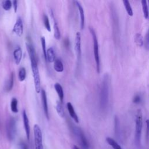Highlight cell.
<instances>
[{"instance_id":"1","label":"cell","mask_w":149,"mask_h":149,"mask_svg":"<svg viewBox=\"0 0 149 149\" xmlns=\"http://www.w3.org/2000/svg\"><path fill=\"white\" fill-rule=\"evenodd\" d=\"M26 48L27 52L29 53V58L30 59L31 71L33 73L34 87L37 93H40L41 91V82H40V72L38 67L37 57L36 52V50L31 42H26Z\"/></svg>"},{"instance_id":"2","label":"cell","mask_w":149,"mask_h":149,"mask_svg":"<svg viewBox=\"0 0 149 149\" xmlns=\"http://www.w3.org/2000/svg\"><path fill=\"white\" fill-rule=\"evenodd\" d=\"M109 78L108 74H105L102 81L100 91V107L105 109L107 107L109 99Z\"/></svg>"},{"instance_id":"3","label":"cell","mask_w":149,"mask_h":149,"mask_svg":"<svg viewBox=\"0 0 149 149\" xmlns=\"http://www.w3.org/2000/svg\"><path fill=\"white\" fill-rule=\"evenodd\" d=\"M90 32L91 34L92 38H93V48H94V59L96 65V70L97 72L99 73L100 72V54H99V48H98V40L97 38L96 33L95 32L94 29L90 27H89Z\"/></svg>"},{"instance_id":"4","label":"cell","mask_w":149,"mask_h":149,"mask_svg":"<svg viewBox=\"0 0 149 149\" xmlns=\"http://www.w3.org/2000/svg\"><path fill=\"white\" fill-rule=\"evenodd\" d=\"M143 128V115L140 109L136 111V129H135V139L137 143L140 142L141 132Z\"/></svg>"},{"instance_id":"5","label":"cell","mask_w":149,"mask_h":149,"mask_svg":"<svg viewBox=\"0 0 149 149\" xmlns=\"http://www.w3.org/2000/svg\"><path fill=\"white\" fill-rule=\"evenodd\" d=\"M35 149H44L42 144V136L40 126L35 124L33 127Z\"/></svg>"},{"instance_id":"6","label":"cell","mask_w":149,"mask_h":149,"mask_svg":"<svg viewBox=\"0 0 149 149\" xmlns=\"http://www.w3.org/2000/svg\"><path fill=\"white\" fill-rule=\"evenodd\" d=\"M16 132V120L13 118H11L7 125V134L9 140H12L15 136Z\"/></svg>"},{"instance_id":"7","label":"cell","mask_w":149,"mask_h":149,"mask_svg":"<svg viewBox=\"0 0 149 149\" xmlns=\"http://www.w3.org/2000/svg\"><path fill=\"white\" fill-rule=\"evenodd\" d=\"M74 51L77 56V59L79 61L81 58V34L79 31H77L76 34V37L74 40Z\"/></svg>"},{"instance_id":"8","label":"cell","mask_w":149,"mask_h":149,"mask_svg":"<svg viewBox=\"0 0 149 149\" xmlns=\"http://www.w3.org/2000/svg\"><path fill=\"white\" fill-rule=\"evenodd\" d=\"M13 32L15 33L17 36L20 37L22 36L23 33V24L22 18L18 17L13 28Z\"/></svg>"},{"instance_id":"9","label":"cell","mask_w":149,"mask_h":149,"mask_svg":"<svg viewBox=\"0 0 149 149\" xmlns=\"http://www.w3.org/2000/svg\"><path fill=\"white\" fill-rule=\"evenodd\" d=\"M22 116H23V125H24V127L26 132V137H27V139L29 140L30 134V127L29 124V120L25 110L23 111Z\"/></svg>"},{"instance_id":"10","label":"cell","mask_w":149,"mask_h":149,"mask_svg":"<svg viewBox=\"0 0 149 149\" xmlns=\"http://www.w3.org/2000/svg\"><path fill=\"white\" fill-rule=\"evenodd\" d=\"M41 101L43 107L44 112L45 113V115L46 118L49 119V112H48V102H47V97L46 92L44 90L42 89L41 90Z\"/></svg>"},{"instance_id":"11","label":"cell","mask_w":149,"mask_h":149,"mask_svg":"<svg viewBox=\"0 0 149 149\" xmlns=\"http://www.w3.org/2000/svg\"><path fill=\"white\" fill-rule=\"evenodd\" d=\"M76 132L77 134V136H79V139H80V144L83 147V149H88V141L85 136V135L84 134L83 132L79 128H77L76 130Z\"/></svg>"},{"instance_id":"12","label":"cell","mask_w":149,"mask_h":149,"mask_svg":"<svg viewBox=\"0 0 149 149\" xmlns=\"http://www.w3.org/2000/svg\"><path fill=\"white\" fill-rule=\"evenodd\" d=\"M74 2L76 3V6L78 9L79 12L80 17V28L82 30V29H83V28L84 27V22H85V17H84V10H83V8L82 6L81 5V4L79 2L75 1Z\"/></svg>"},{"instance_id":"13","label":"cell","mask_w":149,"mask_h":149,"mask_svg":"<svg viewBox=\"0 0 149 149\" xmlns=\"http://www.w3.org/2000/svg\"><path fill=\"white\" fill-rule=\"evenodd\" d=\"M51 15L52 16V17L53 18L54 20V38L56 40H59L61 38V33H60V30L58 27V25L56 22V20L55 19L54 13L52 10H51Z\"/></svg>"},{"instance_id":"14","label":"cell","mask_w":149,"mask_h":149,"mask_svg":"<svg viewBox=\"0 0 149 149\" xmlns=\"http://www.w3.org/2000/svg\"><path fill=\"white\" fill-rule=\"evenodd\" d=\"M67 105V108H68V112H69V113L70 115V116H71V118L74 120V121L78 123H79V118L73 108V107L72 105V104H71V102H68L66 104Z\"/></svg>"},{"instance_id":"15","label":"cell","mask_w":149,"mask_h":149,"mask_svg":"<svg viewBox=\"0 0 149 149\" xmlns=\"http://www.w3.org/2000/svg\"><path fill=\"white\" fill-rule=\"evenodd\" d=\"M13 58L16 65H19L21 61L22 58V50L20 47H17L16 49L14 50L13 53Z\"/></svg>"},{"instance_id":"16","label":"cell","mask_w":149,"mask_h":149,"mask_svg":"<svg viewBox=\"0 0 149 149\" xmlns=\"http://www.w3.org/2000/svg\"><path fill=\"white\" fill-rule=\"evenodd\" d=\"M54 88L57 93V94L59 98L60 102L62 103L64 98V93L62 86L59 83H55L54 84Z\"/></svg>"},{"instance_id":"17","label":"cell","mask_w":149,"mask_h":149,"mask_svg":"<svg viewBox=\"0 0 149 149\" xmlns=\"http://www.w3.org/2000/svg\"><path fill=\"white\" fill-rule=\"evenodd\" d=\"M55 59V53L54 48H48L47 50V61L48 62H53Z\"/></svg>"},{"instance_id":"18","label":"cell","mask_w":149,"mask_h":149,"mask_svg":"<svg viewBox=\"0 0 149 149\" xmlns=\"http://www.w3.org/2000/svg\"><path fill=\"white\" fill-rule=\"evenodd\" d=\"M54 70L57 72H62L63 71V65L59 59H55L54 64Z\"/></svg>"},{"instance_id":"19","label":"cell","mask_w":149,"mask_h":149,"mask_svg":"<svg viewBox=\"0 0 149 149\" xmlns=\"http://www.w3.org/2000/svg\"><path fill=\"white\" fill-rule=\"evenodd\" d=\"M134 42L136 44V45L140 47H141L143 46L144 44V38L143 36L140 33H136L134 37Z\"/></svg>"},{"instance_id":"20","label":"cell","mask_w":149,"mask_h":149,"mask_svg":"<svg viewBox=\"0 0 149 149\" xmlns=\"http://www.w3.org/2000/svg\"><path fill=\"white\" fill-rule=\"evenodd\" d=\"M13 84H14V73L12 72L10 75L9 79L7 82V84L6 85L5 89L6 91H10L12 89Z\"/></svg>"},{"instance_id":"21","label":"cell","mask_w":149,"mask_h":149,"mask_svg":"<svg viewBox=\"0 0 149 149\" xmlns=\"http://www.w3.org/2000/svg\"><path fill=\"white\" fill-rule=\"evenodd\" d=\"M106 141L109 145H110L113 148V149H122L114 139L109 137H107L106 138Z\"/></svg>"},{"instance_id":"22","label":"cell","mask_w":149,"mask_h":149,"mask_svg":"<svg viewBox=\"0 0 149 149\" xmlns=\"http://www.w3.org/2000/svg\"><path fill=\"white\" fill-rule=\"evenodd\" d=\"M55 108L59 116H61V118H63L65 116V111L62 104L60 101H57Z\"/></svg>"},{"instance_id":"23","label":"cell","mask_w":149,"mask_h":149,"mask_svg":"<svg viewBox=\"0 0 149 149\" xmlns=\"http://www.w3.org/2000/svg\"><path fill=\"white\" fill-rule=\"evenodd\" d=\"M123 5L125 6V8L127 14L129 16H132L133 15V12L132 8L130 5V3L129 1H127V0H123Z\"/></svg>"},{"instance_id":"24","label":"cell","mask_w":149,"mask_h":149,"mask_svg":"<svg viewBox=\"0 0 149 149\" xmlns=\"http://www.w3.org/2000/svg\"><path fill=\"white\" fill-rule=\"evenodd\" d=\"M142 5V9L143 12V15L145 19H147L148 17V5L147 2L146 0H142L141 1Z\"/></svg>"},{"instance_id":"25","label":"cell","mask_w":149,"mask_h":149,"mask_svg":"<svg viewBox=\"0 0 149 149\" xmlns=\"http://www.w3.org/2000/svg\"><path fill=\"white\" fill-rule=\"evenodd\" d=\"M17 100L16 98H13L10 102V109L12 112L13 113L18 112V108H17Z\"/></svg>"},{"instance_id":"26","label":"cell","mask_w":149,"mask_h":149,"mask_svg":"<svg viewBox=\"0 0 149 149\" xmlns=\"http://www.w3.org/2000/svg\"><path fill=\"white\" fill-rule=\"evenodd\" d=\"M26 77V71L24 67H22L18 73V79L20 81H23Z\"/></svg>"},{"instance_id":"27","label":"cell","mask_w":149,"mask_h":149,"mask_svg":"<svg viewBox=\"0 0 149 149\" xmlns=\"http://www.w3.org/2000/svg\"><path fill=\"white\" fill-rule=\"evenodd\" d=\"M41 40V48L42 50V52L44 54V57L47 62V49H46V43H45V39L44 37H41L40 38Z\"/></svg>"},{"instance_id":"28","label":"cell","mask_w":149,"mask_h":149,"mask_svg":"<svg viewBox=\"0 0 149 149\" xmlns=\"http://www.w3.org/2000/svg\"><path fill=\"white\" fill-rule=\"evenodd\" d=\"M42 19H43V23H44L45 28L47 29V30L50 32L51 31V25H50V23H49V20L48 16L46 15H44Z\"/></svg>"},{"instance_id":"29","label":"cell","mask_w":149,"mask_h":149,"mask_svg":"<svg viewBox=\"0 0 149 149\" xmlns=\"http://www.w3.org/2000/svg\"><path fill=\"white\" fill-rule=\"evenodd\" d=\"M2 8L5 10H9L12 6V3L10 0H5L2 2Z\"/></svg>"},{"instance_id":"30","label":"cell","mask_w":149,"mask_h":149,"mask_svg":"<svg viewBox=\"0 0 149 149\" xmlns=\"http://www.w3.org/2000/svg\"><path fill=\"white\" fill-rule=\"evenodd\" d=\"M148 38H149L148 33L147 32L145 38L144 40V44H143V45H144V47L146 49V50H148V48H149V40H148Z\"/></svg>"},{"instance_id":"31","label":"cell","mask_w":149,"mask_h":149,"mask_svg":"<svg viewBox=\"0 0 149 149\" xmlns=\"http://www.w3.org/2000/svg\"><path fill=\"white\" fill-rule=\"evenodd\" d=\"M141 98L140 95H139V94H136V95L133 97V102L134 104H139V103L141 102Z\"/></svg>"},{"instance_id":"32","label":"cell","mask_w":149,"mask_h":149,"mask_svg":"<svg viewBox=\"0 0 149 149\" xmlns=\"http://www.w3.org/2000/svg\"><path fill=\"white\" fill-rule=\"evenodd\" d=\"M12 5H13V9H14V12L15 13H16L17 12V1H13L12 2Z\"/></svg>"},{"instance_id":"33","label":"cell","mask_w":149,"mask_h":149,"mask_svg":"<svg viewBox=\"0 0 149 149\" xmlns=\"http://www.w3.org/2000/svg\"><path fill=\"white\" fill-rule=\"evenodd\" d=\"M20 149H28V147L27 144L24 142H22L20 143Z\"/></svg>"},{"instance_id":"34","label":"cell","mask_w":149,"mask_h":149,"mask_svg":"<svg viewBox=\"0 0 149 149\" xmlns=\"http://www.w3.org/2000/svg\"><path fill=\"white\" fill-rule=\"evenodd\" d=\"M73 149H80L77 146H76V145H74L73 146Z\"/></svg>"}]
</instances>
